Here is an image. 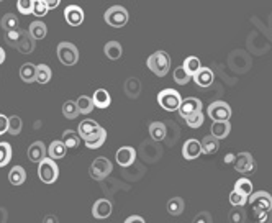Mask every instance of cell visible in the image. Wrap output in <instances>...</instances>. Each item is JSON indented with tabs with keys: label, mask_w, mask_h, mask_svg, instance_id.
Listing matches in <instances>:
<instances>
[{
	"label": "cell",
	"mask_w": 272,
	"mask_h": 223,
	"mask_svg": "<svg viewBox=\"0 0 272 223\" xmlns=\"http://www.w3.org/2000/svg\"><path fill=\"white\" fill-rule=\"evenodd\" d=\"M148 68L158 77H164L171 69V56L166 51H156L148 57Z\"/></svg>",
	"instance_id": "cell-1"
},
{
	"label": "cell",
	"mask_w": 272,
	"mask_h": 223,
	"mask_svg": "<svg viewBox=\"0 0 272 223\" xmlns=\"http://www.w3.org/2000/svg\"><path fill=\"white\" fill-rule=\"evenodd\" d=\"M38 177L41 179V183L45 184H53L59 177V168H57V164L54 159L51 158H46L38 163Z\"/></svg>",
	"instance_id": "cell-2"
},
{
	"label": "cell",
	"mask_w": 272,
	"mask_h": 223,
	"mask_svg": "<svg viewBox=\"0 0 272 223\" xmlns=\"http://www.w3.org/2000/svg\"><path fill=\"white\" fill-rule=\"evenodd\" d=\"M128 18H130L128 10H127L125 7H121V5H113V7H110L109 10L105 12V15H103L105 23L110 25V27H113V28L125 27V25L128 23Z\"/></svg>",
	"instance_id": "cell-3"
},
{
	"label": "cell",
	"mask_w": 272,
	"mask_h": 223,
	"mask_svg": "<svg viewBox=\"0 0 272 223\" xmlns=\"http://www.w3.org/2000/svg\"><path fill=\"white\" fill-rule=\"evenodd\" d=\"M57 59L64 66H74L79 63V49L69 41H62L57 45Z\"/></svg>",
	"instance_id": "cell-4"
},
{
	"label": "cell",
	"mask_w": 272,
	"mask_h": 223,
	"mask_svg": "<svg viewBox=\"0 0 272 223\" xmlns=\"http://www.w3.org/2000/svg\"><path fill=\"white\" fill-rule=\"evenodd\" d=\"M180 102H182V97L174 89H164L158 94V104L168 112H176Z\"/></svg>",
	"instance_id": "cell-5"
},
{
	"label": "cell",
	"mask_w": 272,
	"mask_h": 223,
	"mask_svg": "<svg viewBox=\"0 0 272 223\" xmlns=\"http://www.w3.org/2000/svg\"><path fill=\"white\" fill-rule=\"evenodd\" d=\"M233 168L235 171L241 172V174H251L256 169V161H254L251 153L243 151V153H238L233 158Z\"/></svg>",
	"instance_id": "cell-6"
},
{
	"label": "cell",
	"mask_w": 272,
	"mask_h": 223,
	"mask_svg": "<svg viewBox=\"0 0 272 223\" xmlns=\"http://www.w3.org/2000/svg\"><path fill=\"white\" fill-rule=\"evenodd\" d=\"M207 113L213 121H225L232 117V107L223 100H217L208 105Z\"/></svg>",
	"instance_id": "cell-7"
},
{
	"label": "cell",
	"mask_w": 272,
	"mask_h": 223,
	"mask_svg": "<svg viewBox=\"0 0 272 223\" xmlns=\"http://www.w3.org/2000/svg\"><path fill=\"white\" fill-rule=\"evenodd\" d=\"M113 166L112 163L107 159V158H97L94 159V163L90 164V169H89V174L90 177H94L95 180H103L107 176H110Z\"/></svg>",
	"instance_id": "cell-8"
},
{
	"label": "cell",
	"mask_w": 272,
	"mask_h": 223,
	"mask_svg": "<svg viewBox=\"0 0 272 223\" xmlns=\"http://www.w3.org/2000/svg\"><path fill=\"white\" fill-rule=\"evenodd\" d=\"M249 204L254 212H261V210H272V195L269 192L259 191V192H253L249 195Z\"/></svg>",
	"instance_id": "cell-9"
},
{
	"label": "cell",
	"mask_w": 272,
	"mask_h": 223,
	"mask_svg": "<svg viewBox=\"0 0 272 223\" xmlns=\"http://www.w3.org/2000/svg\"><path fill=\"white\" fill-rule=\"evenodd\" d=\"M115 159H117V163L121 168H130L136 161V150L131 146H123L115 154Z\"/></svg>",
	"instance_id": "cell-10"
},
{
	"label": "cell",
	"mask_w": 272,
	"mask_h": 223,
	"mask_svg": "<svg viewBox=\"0 0 272 223\" xmlns=\"http://www.w3.org/2000/svg\"><path fill=\"white\" fill-rule=\"evenodd\" d=\"M177 110H179L180 117L185 118V117H189V115H192L195 112H202V102L195 97H189V98H184V100L180 102Z\"/></svg>",
	"instance_id": "cell-11"
},
{
	"label": "cell",
	"mask_w": 272,
	"mask_h": 223,
	"mask_svg": "<svg viewBox=\"0 0 272 223\" xmlns=\"http://www.w3.org/2000/svg\"><path fill=\"white\" fill-rule=\"evenodd\" d=\"M112 212H113V205L109 199H98L92 207V215L97 220L109 218L112 215Z\"/></svg>",
	"instance_id": "cell-12"
},
{
	"label": "cell",
	"mask_w": 272,
	"mask_h": 223,
	"mask_svg": "<svg viewBox=\"0 0 272 223\" xmlns=\"http://www.w3.org/2000/svg\"><path fill=\"white\" fill-rule=\"evenodd\" d=\"M64 18L71 27H79L84 22V10L79 5H69L64 8Z\"/></svg>",
	"instance_id": "cell-13"
},
{
	"label": "cell",
	"mask_w": 272,
	"mask_h": 223,
	"mask_svg": "<svg viewBox=\"0 0 272 223\" xmlns=\"http://www.w3.org/2000/svg\"><path fill=\"white\" fill-rule=\"evenodd\" d=\"M192 79L199 87L207 89L213 84V80H215V74H213V71L210 68H200L192 76Z\"/></svg>",
	"instance_id": "cell-14"
},
{
	"label": "cell",
	"mask_w": 272,
	"mask_h": 223,
	"mask_svg": "<svg viewBox=\"0 0 272 223\" xmlns=\"http://www.w3.org/2000/svg\"><path fill=\"white\" fill-rule=\"evenodd\" d=\"M202 154V146H200V141L195 138H191L187 139L182 146V156L187 159V161H192V159H197L199 156Z\"/></svg>",
	"instance_id": "cell-15"
},
{
	"label": "cell",
	"mask_w": 272,
	"mask_h": 223,
	"mask_svg": "<svg viewBox=\"0 0 272 223\" xmlns=\"http://www.w3.org/2000/svg\"><path fill=\"white\" fill-rule=\"evenodd\" d=\"M27 154H28V159H30L31 163H36V164L41 163V161H43L46 156H48L45 143H43V141L31 143L30 148H28V151H27Z\"/></svg>",
	"instance_id": "cell-16"
},
{
	"label": "cell",
	"mask_w": 272,
	"mask_h": 223,
	"mask_svg": "<svg viewBox=\"0 0 272 223\" xmlns=\"http://www.w3.org/2000/svg\"><path fill=\"white\" fill-rule=\"evenodd\" d=\"M86 141V146L89 148V150H97V148H100L105 141H107V131L105 128H98L95 133L89 135L87 138H84Z\"/></svg>",
	"instance_id": "cell-17"
},
{
	"label": "cell",
	"mask_w": 272,
	"mask_h": 223,
	"mask_svg": "<svg viewBox=\"0 0 272 223\" xmlns=\"http://www.w3.org/2000/svg\"><path fill=\"white\" fill-rule=\"evenodd\" d=\"M66 151H68V148L66 145L61 141V139H54V141L46 148V153H48V158L51 159H62L66 156Z\"/></svg>",
	"instance_id": "cell-18"
},
{
	"label": "cell",
	"mask_w": 272,
	"mask_h": 223,
	"mask_svg": "<svg viewBox=\"0 0 272 223\" xmlns=\"http://www.w3.org/2000/svg\"><path fill=\"white\" fill-rule=\"evenodd\" d=\"M15 49H18L22 54H30V53L35 51V39L30 36L28 31L23 30L22 38H20V41H18V45L15 46Z\"/></svg>",
	"instance_id": "cell-19"
},
{
	"label": "cell",
	"mask_w": 272,
	"mask_h": 223,
	"mask_svg": "<svg viewBox=\"0 0 272 223\" xmlns=\"http://www.w3.org/2000/svg\"><path fill=\"white\" fill-rule=\"evenodd\" d=\"M212 133L217 139H223L229 135V131H232V125H229V120L225 121H213L212 123Z\"/></svg>",
	"instance_id": "cell-20"
},
{
	"label": "cell",
	"mask_w": 272,
	"mask_h": 223,
	"mask_svg": "<svg viewBox=\"0 0 272 223\" xmlns=\"http://www.w3.org/2000/svg\"><path fill=\"white\" fill-rule=\"evenodd\" d=\"M103 53L110 61H118L123 54V48L118 41H109V43L103 46Z\"/></svg>",
	"instance_id": "cell-21"
},
{
	"label": "cell",
	"mask_w": 272,
	"mask_h": 223,
	"mask_svg": "<svg viewBox=\"0 0 272 223\" xmlns=\"http://www.w3.org/2000/svg\"><path fill=\"white\" fill-rule=\"evenodd\" d=\"M92 100H94V107H97V109H107L112 104V97L105 89H97L94 92Z\"/></svg>",
	"instance_id": "cell-22"
},
{
	"label": "cell",
	"mask_w": 272,
	"mask_h": 223,
	"mask_svg": "<svg viewBox=\"0 0 272 223\" xmlns=\"http://www.w3.org/2000/svg\"><path fill=\"white\" fill-rule=\"evenodd\" d=\"M200 146H202L203 154H215L218 151V148H220V139H217L213 135H207V136L202 138Z\"/></svg>",
	"instance_id": "cell-23"
},
{
	"label": "cell",
	"mask_w": 272,
	"mask_h": 223,
	"mask_svg": "<svg viewBox=\"0 0 272 223\" xmlns=\"http://www.w3.org/2000/svg\"><path fill=\"white\" fill-rule=\"evenodd\" d=\"M100 128V125L95 121V120H82L80 121V125H79V128H77V133H79V136L84 139V138H87L89 135H92V133H95V131Z\"/></svg>",
	"instance_id": "cell-24"
},
{
	"label": "cell",
	"mask_w": 272,
	"mask_h": 223,
	"mask_svg": "<svg viewBox=\"0 0 272 223\" xmlns=\"http://www.w3.org/2000/svg\"><path fill=\"white\" fill-rule=\"evenodd\" d=\"M168 135V128L162 121H153L150 125V136L153 138V141H162Z\"/></svg>",
	"instance_id": "cell-25"
},
{
	"label": "cell",
	"mask_w": 272,
	"mask_h": 223,
	"mask_svg": "<svg viewBox=\"0 0 272 223\" xmlns=\"http://www.w3.org/2000/svg\"><path fill=\"white\" fill-rule=\"evenodd\" d=\"M166 209L169 212V215L179 217L180 213L185 210V202H184V199H180V197H172V199L168 200Z\"/></svg>",
	"instance_id": "cell-26"
},
{
	"label": "cell",
	"mask_w": 272,
	"mask_h": 223,
	"mask_svg": "<svg viewBox=\"0 0 272 223\" xmlns=\"http://www.w3.org/2000/svg\"><path fill=\"white\" fill-rule=\"evenodd\" d=\"M28 33H30V36L35 39V41H36V39H43V38H46V35H48V28H46V25H45L43 22L36 20V22L30 23Z\"/></svg>",
	"instance_id": "cell-27"
},
{
	"label": "cell",
	"mask_w": 272,
	"mask_h": 223,
	"mask_svg": "<svg viewBox=\"0 0 272 223\" xmlns=\"http://www.w3.org/2000/svg\"><path fill=\"white\" fill-rule=\"evenodd\" d=\"M20 77L23 82H27V84L36 82V66L31 63H25L20 68Z\"/></svg>",
	"instance_id": "cell-28"
},
{
	"label": "cell",
	"mask_w": 272,
	"mask_h": 223,
	"mask_svg": "<svg viewBox=\"0 0 272 223\" xmlns=\"http://www.w3.org/2000/svg\"><path fill=\"white\" fill-rule=\"evenodd\" d=\"M61 141L66 145L68 150H74V148H77L80 145V136L77 131H72V130H66L62 133V139Z\"/></svg>",
	"instance_id": "cell-29"
},
{
	"label": "cell",
	"mask_w": 272,
	"mask_h": 223,
	"mask_svg": "<svg viewBox=\"0 0 272 223\" xmlns=\"http://www.w3.org/2000/svg\"><path fill=\"white\" fill-rule=\"evenodd\" d=\"M8 180H10L12 186H22L27 180V172L22 166H15L8 172Z\"/></svg>",
	"instance_id": "cell-30"
},
{
	"label": "cell",
	"mask_w": 272,
	"mask_h": 223,
	"mask_svg": "<svg viewBox=\"0 0 272 223\" xmlns=\"http://www.w3.org/2000/svg\"><path fill=\"white\" fill-rule=\"evenodd\" d=\"M125 92L130 98H136L139 94H141V82H139L136 77H130L125 82Z\"/></svg>",
	"instance_id": "cell-31"
},
{
	"label": "cell",
	"mask_w": 272,
	"mask_h": 223,
	"mask_svg": "<svg viewBox=\"0 0 272 223\" xmlns=\"http://www.w3.org/2000/svg\"><path fill=\"white\" fill-rule=\"evenodd\" d=\"M51 68L46 64H38L36 66V82L38 84H48L49 80H51Z\"/></svg>",
	"instance_id": "cell-32"
},
{
	"label": "cell",
	"mask_w": 272,
	"mask_h": 223,
	"mask_svg": "<svg viewBox=\"0 0 272 223\" xmlns=\"http://www.w3.org/2000/svg\"><path fill=\"white\" fill-rule=\"evenodd\" d=\"M18 18L13 15V13H5L2 16V20H0V27H2L4 31H12V30H16L18 28Z\"/></svg>",
	"instance_id": "cell-33"
},
{
	"label": "cell",
	"mask_w": 272,
	"mask_h": 223,
	"mask_svg": "<svg viewBox=\"0 0 272 223\" xmlns=\"http://www.w3.org/2000/svg\"><path fill=\"white\" fill-rule=\"evenodd\" d=\"M76 104H77L79 113L87 115L94 110V100H92V97H89V95H80L76 100Z\"/></svg>",
	"instance_id": "cell-34"
},
{
	"label": "cell",
	"mask_w": 272,
	"mask_h": 223,
	"mask_svg": "<svg viewBox=\"0 0 272 223\" xmlns=\"http://www.w3.org/2000/svg\"><path fill=\"white\" fill-rule=\"evenodd\" d=\"M235 191L240 192V194H243V195H246V197H249V195L253 194V184H251V180L246 179V177L238 179L236 184H235Z\"/></svg>",
	"instance_id": "cell-35"
},
{
	"label": "cell",
	"mask_w": 272,
	"mask_h": 223,
	"mask_svg": "<svg viewBox=\"0 0 272 223\" xmlns=\"http://www.w3.org/2000/svg\"><path fill=\"white\" fill-rule=\"evenodd\" d=\"M22 128H23V121H22L20 117H16V115H13V117H8L7 133H10L12 136H16V135H20Z\"/></svg>",
	"instance_id": "cell-36"
},
{
	"label": "cell",
	"mask_w": 272,
	"mask_h": 223,
	"mask_svg": "<svg viewBox=\"0 0 272 223\" xmlns=\"http://www.w3.org/2000/svg\"><path fill=\"white\" fill-rule=\"evenodd\" d=\"M62 115H64L66 118H69V120L77 118V117H79V109H77V104L74 102V100H68V102H64V105H62Z\"/></svg>",
	"instance_id": "cell-37"
},
{
	"label": "cell",
	"mask_w": 272,
	"mask_h": 223,
	"mask_svg": "<svg viewBox=\"0 0 272 223\" xmlns=\"http://www.w3.org/2000/svg\"><path fill=\"white\" fill-rule=\"evenodd\" d=\"M184 69L191 74V76H194V74L199 71L200 68H202V63H200V59L199 57H195V56H189L187 59L184 61Z\"/></svg>",
	"instance_id": "cell-38"
},
{
	"label": "cell",
	"mask_w": 272,
	"mask_h": 223,
	"mask_svg": "<svg viewBox=\"0 0 272 223\" xmlns=\"http://www.w3.org/2000/svg\"><path fill=\"white\" fill-rule=\"evenodd\" d=\"M191 79H192V76L184 69V66H179V68L174 69V80L177 82L179 86L189 84V82H191Z\"/></svg>",
	"instance_id": "cell-39"
},
{
	"label": "cell",
	"mask_w": 272,
	"mask_h": 223,
	"mask_svg": "<svg viewBox=\"0 0 272 223\" xmlns=\"http://www.w3.org/2000/svg\"><path fill=\"white\" fill-rule=\"evenodd\" d=\"M12 159V146L8 143H0V168L7 166Z\"/></svg>",
	"instance_id": "cell-40"
},
{
	"label": "cell",
	"mask_w": 272,
	"mask_h": 223,
	"mask_svg": "<svg viewBox=\"0 0 272 223\" xmlns=\"http://www.w3.org/2000/svg\"><path fill=\"white\" fill-rule=\"evenodd\" d=\"M228 220L229 223H244L246 220V212L243 207H233L228 213Z\"/></svg>",
	"instance_id": "cell-41"
},
{
	"label": "cell",
	"mask_w": 272,
	"mask_h": 223,
	"mask_svg": "<svg viewBox=\"0 0 272 223\" xmlns=\"http://www.w3.org/2000/svg\"><path fill=\"white\" fill-rule=\"evenodd\" d=\"M184 120H185V123H187V125L191 127V128H200V127L203 125L205 117H203L202 112H195V113H192V115H189V117H185Z\"/></svg>",
	"instance_id": "cell-42"
},
{
	"label": "cell",
	"mask_w": 272,
	"mask_h": 223,
	"mask_svg": "<svg viewBox=\"0 0 272 223\" xmlns=\"http://www.w3.org/2000/svg\"><path fill=\"white\" fill-rule=\"evenodd\" d=\"M22 33H23V30H20V28L12 30V31H5V41H7V45H10L12 48H15L16 45H18L20 38H22Z\"/></svg>",
	"instance_id": "cell-43"
},
{
	"label": "cell",
	"mask_w": 272,
	"mask_h": 223,
	"mask_svg": "<svg viewBox=\"0 0 272 223\" xmlns=\"http://www.w3.org/2000/svg\"><path fill=\"white\" fill-rule=\"evenodd\" d=\"M49 12V8L45 5V2H41V0H33V7H31V13L35 16H46Z\"/></svg>",
	"instance_id": "cell-44"
},
{
	"label": "cell",
	"mask_w": 272,
	"mask_h": 223,
	"mask_svg": "<svg viewBox=\"0 0 272 223\" xmlns=\"http://www.w3.org/2000/svg\"><path fill=\"white\" fill-rule=\"evenodd\" d=\"M248 202V197L233 191L232 194H229V204L233 205V207H244V204Z\"/></svg>",
	"instance_id": "cell-45"
},
{
	"label": "cell",
	"mask_w": 272,
	"mask_h": 223,
	"mask_svg": "<svg viewBox=\"0 0 272 223\" xmlns=\"http://www.w3.org/2000/svg\"><path fill=\"white\" fill-rule=\"evenodd\" d=\"M31 7H33V0H18V2H16V10L22 15H30Z\"/></svg>",
	"instance_id": "cell-46"
},
{
	"label": "cell",
	"mask_w": 272,
	"mask_h": 223,
	"mask_svg": "<svg viewBox=\"0 0 272 223\" xmlns=\"http://www.w3.org/2000/svg\"><path fill=\"white\" fill-rule=\"evenodd\" d=\"M254 213H256L258 223H272V210H261Z\"/></svg>",
	"instance_id": "cell-47"
},
{
	"label": "cell",
	"mask_w": 272,
	"mask_h": 223,
	"mask_svg": "<svg viewBox=\"0 0 272 223\" xmlns=\"http://www.w3.org/2000/svg\"><path fill=\"white\" fill-rule=\"evenodd\" d=\"M192 223H213V220H212V215L208 212H200L195 215Z\"/></svg>",
	"instance_id": "cell-48"
},
{
	"label": "cell",
	"mask_w": 272,
	"mask_h": 223,
	"mask_svg": "<svg viewBox=\"0 0 272 223\" xmlns=\"http://www.w3.org/2000/svg\"><path fill=\"white\" fill-rule=\"evenodd\" d=\"M7 128H8V117L0 115V136H2L4 133H7Z\"/></svg>",
	"instance_id": "cell-49"
},
{
	"label": "cell",
	"mask_w": 272,
	"mask_h": 223,
	"mask_svg": "<svg viewBox=\"0 0 272 223\" xmlns=\"http://www.w3.org/2000/svg\"><path fill=\"white\" fill-rule=\"evenodd\" d=\"M41 2H45V5L49 8V10H54V8L59 7L61 0H41Z\"/></svg>",
	"instance_id": "cell-50"
},
{
	"label": "cell",
	"mask_w": 272,
	"mask_h": 223,
	"mask_svg": "<svg viewBox=\"0 0 272 223\" xmlns=\"http://www.w3.org/2000/svg\"><path fill=\"white\" fill-rule=\"evenodd\" d=\"M125 223H146V220L143 217H139V215H131L125 220Z\"/></svg>",
	"instance_id": "cell-51"
},
{
	"label": "cell",
	"mask_w": 272,
	"mask_h": 223,
	"mask_svg": "<svg viewBox=\"0 0 272 223\" xmlns=\"http://www.w3.org/2000/svg\"><path fill=\"white\" fill-rule=\"evenodd\" d=\"M43 223H59V220H57L56 215H46L43 218Z\"/></svg>",
	"instance_id": "cell-52"
},
{
	"label": "cell",
	"mask_w": 272,
	"mask_h": 223,
	"mask_svg": "<svg viewBox=\"0 0 272 223\" xmlns=\"http://www.w3.org/2000/svg\"><path fill=\"white\" fill-rule=\"evenodd\" d=\"M4 61H5V51L0 48V64H4Z\"/></svg>",
	"instance_id": "cell-53"
},
{
	"label": "cell",
	"mask_w": 272,
	"mask_h": 223,
	"mask_svg": "<svg viewBox=\"0 0 272 223\" xmlns=\"http://www.w3.org/2000/svg\"><path fill=\"white\" fill-rule=\"evenodd\" d=\"M0 2H2V0H0Z\"/></svg>",
	"instance_id": "cell-54"
}]
</instances>
